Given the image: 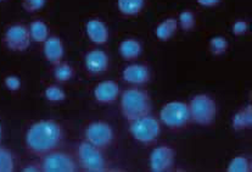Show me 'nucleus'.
Listing matches in <instances>:
<instances>
[{
  "label": "nucleus",
  "mask_w": 252,
  "mask_h": 172,
  "mask_svg": "<svg viewBox=\"0 0 252 172\" xmlns=\"http://www.w3.org/2000/svg\"><path fill=\"white\" fill-rule=\"evenodd\" d=\"M228 48H229V43L222 35H216V37H212L210 39L211 53L215 56L223 55L228 50Z\"/></svg>",
  "instance_id": "a878e982"
},
{
  "label": "nucleus",
  "mask_w": 252,
  "mask_h": 172,
  "mask_svg": "<svg viewBox=\"0 0 252 172\" xmlns=\"http://www.w3.org/2000/svg\"><path fill=\"white\" fill-rule=\"evenodd\" d=\"M86 33L91 42L96 45L106 44L109 40V28L100 19H92L87 22Z\"/></svg>",
  "instance_id": "2eb2a0df"
},
{
  "label": "nucleus",
  "mask_w": 252,
  "mask_h": 172,
  "mask_svg": "<svg viewBox=\"0 0 252 172\" xmlns=\"http://www.w3.org/2000/svg\"><path fill=\"white\" fill-rule=\"evenodd\" d=\"M120 109L127 122L140 119L151 114L153 102L145 89L132 87L122 92L120 98Z\"/></svg>",
  "instance_id": "f03ea898"
},
{
  "label": "nucleus",
  "mask_w": 252,
  "mask_h": 172,
  "mask_svg": "<svg viewBox=\"0 0 252 172\" xmlns=\"http://www.w3.org/2000/svg\"><path fill=\"white\" fill-rule=\"evenodd\" d=\"M231 126L236 132L250 130L252 127V106L251 104L239 109L231 119Z\"/></svg>",
  "instance_id": "dca6fc26"
},
{
  "label": "nucleus",
  "mask_w": 252,
  "mask_h": 172,
  "mask_svg": "<svg viewBox=\"0 0 252 172\" xmlns=\"http://www.w3.org/2000/svg\"><path fill=\"white\" fill-rule=\"evenodd\" d=\"M249 31V22L245 20H236L231 26V32L235 37H241L245 35Z\"/></svg>",
  "instance_id": "c85d7f7f"
},
{
  "label": "nucleus",
  "mask_w": 252,
  "mask_h": 172,
  "mask_svg": "<svg viewBox=\"0 0 252 172\" xmlns=\"http://www.w3.org/2000/svg\"><path fill=\"white\" fill-rule=\"evenodd\" d=\"M128 126L133 139L146 147L155 145L161 136V122L151 114L129 121Z\"/></svg>",
  "instance_id": "20e7f679"
},
{
  "label": "nucleus",
  "mask_w": 252,
  "mask_h": 172,
  "mask_svg": "<svg viewBox=\"0 0 252 172\" xmlns=\"http://www.w3.org/2000/svg\"><path fill=\"white\" fill-rule=\"evenodd\" d=\"M2 45L12 53H23L30 48L31 34L28 26L22 24L11 25L2 35Z\"/></svg>",
  "instance_id": "1a4fd4ad"
},
{
  "label": "nucleus",
  "mask_w": 252,
  "mask_h": 172,
  "mask_svg": "<svg viewBox=\"0 0 252 172\" xmlns=\"http://www.w3.org/2000/svg\"><path fill=\"white\" fill-rule=\"evenodd\" d=\"M176 149L168 144H161L154 148L149 158V165L154 172H166L172 170L176 163Z\"/></svg>",
  "instance_id": "9d476101"
},
{
  "label": "nucleus",
  "mask_w": 252,
  "mask_h": 172,
  "mask_svg": "<svg viewBox=\"0 0 252 172\" xmlns=\"http://www.w3.org/2000/svg\"><path fill=\"white\" fill-rule=\"evenodd\" d=\"M43 54L50 65L55 66L60 64L65 55V48L61 38L58 35H49L48 39L43 43Z\"/></svg>",
  "instance_id": "4468645a"
},
{
  "label": "nucleus",
  "mask_w": 252,
  "mask_h": 172,
  "mask_svg": "<svg viewBox=\"0 0 252 172\" xmlns=\"http://www.w3.org/2000/svg\"><path fill=\"white\" fill-rule=\"evenodd\" d=\"M44 97L50 103H61L66 99V92L59 84H49L44 89Z\"/></svg>",
  "instance_id": "5701e85b"
},
{
  "label": "nucleus",
  "mask_w": 252,
  "mask_h": 172,
  "mask_svg": "<svg viewBox=\"0 0 252 172\" xmlns=\"http://www.w3.org/2000/svg\"><path fill=\"white\" fill-rule=\"evenodd\" d=\"M39 164L42 172H76L79 170L76 156L60 149L39 158Z\"/></svg>",
  "instance_id": "0eeeda50"
},
{
  "label": "nucleus",
  "mask_w": 252,
  "mask_h": 172,
  "mask_svg": "<svg viewBox=\"0 0 252 172\" xmlns=\"http://www.w3.org/2000/svg\"><path fill=\"white\" fill-rule=\"evenodd\" d=\"M161 122L173 132H181L191 125L189 106L184 102H169L162 106L160 111Z\"/></svg>",
  "instance_id": "39448f33"
},
{
  "label": "nucleus",
  "mask_w": 252,
  "mask_h": 172,
  "mask_svg": "<svg viewBox=\"0 0 252 172\" xmlns=\"http://www.w3.org/2000/svg\"><path fill=\"white\" fill-rule=\"evenodd\" d=\"M76 74V70L71 64L66 63V61H61L60 64L54 66L53 76L55 78L56 83H67L71 81Z\"/></svg>",
  "instance_id": "aec40b11"
},
{
  "label": "nucleus",
  "mask_w": 252,
  "mask_h": 172,
  "mask_svg": "<svg viewBox=\"0 0 252 172\" xmlns=\"http://www.w3.org/2000/svg\"><path fill=\"white\" fill-rule=\"evenodd\" d=\"M146 0H117V7L121 15L126 17L138 16L144 10Z\"/></svg>",
  "instance_id": "a211bd4d"
},
{
  "label": "nucleus",
  "mask_w": 252,
  "mask_h": 172,
  "mask_svg": "<svg viewBox=\"0 0 252 172\" xmlns=\"http://www.w3.org/2000/svg\"><path fill=\"white\" fill-rule=\"evenodd\" d=\"M191 122L199 126H212L217 116V103L208 94H196L188 103Z\"/></svg>",
  "instance_id": "423d86ee"
},
{
  "label": "nucleus",
  "mask_w": 252,
  "mask_h": 172,
  "mask_svg": "<svg viewBox=\"0 0 252 172\" xmlns=\"http://www.w3.org/2000/svg\"><path fill=\"white\" fill-rule=\"evenodd\" d=\"M143 47L140 42L134 38H127L122 40L120 44V54L123 60L126 61H134L140 56Z\"/></svg>",
  "instance_id": "f3484780"
},
{
  "label": "nucleus",
  "mask_w": 252,
  "mask_h": 172,
  "mask_svg": "<svg viewBox=\"0 0 252 172\" xmlns=\"http://www.w3.org/2000/svg\"><path fill=\"white\" fill-rule=\"evenodd\" d=\"M178 25H181L182 30L185 31V32H190L196 26V16H195L191 10H184L179 14Z\"/></svg>",
  "instance_id": "393cba45"
},
{
  "label": "nucleus",
  "mask_w": 252,
  "mask_h": 172,
  "mask_svg": "<svg viewBox=\"0 0 252 172\" xmlns=\"http://www.w3.org/2000/svg\"><path fill=\"white\" fill-rule=\"evenodd\" d=\"M84 66L92 74H101L109 70V55L101 49H92L84 56Z\"/></svg>",
  "instance_id": "f8f14e48"
},
{
  "label": "nucleus",
  "mask_w": 252,
  "mask_h": 172,
  "mask_svg": "<svg viewBox=\"0 0 252 172\" xmlns=\"http://www.w3.org/2000/svg\"><path fill=\"white\" fill-rule=\"evenodd\" d=\"M177 30H178V20L168 17V19L163 20L161 24H158L155 30V34L161 42H168L176 34Z\"/></svg>",
  "instance_id": "6ab92c4d"
},
{
  "label": "nucleus",
  "mask_w": 252,
  "mask_h": 172,
  "mask_svg": "<svg viewBox=\"0 0 252 172\" xmlns=\"http://www.w3.org/2000/svg\"><path fill=\"white\" fill-rule=\"evenodd\" d=\"M123 81L132 84L134 87L145 86L151 79V73L148 66L143 64H132L123 69L122 71Z\"/></svg>",
  "instance_id": "ddd939ff"
},
{
  "label": "nucleus",
  "mask_w": 252,
  "mask_h": 172,
  "mask_svg": "<svg viewBox=\"0 0 252 172\" xmlns=\"http://www.w3.org/2000/svg\"><path fill=\"white\" fill-rule=\"evenodd\" d=\"M228 172H252L251 159L245 155H238L230 160L227 166Z\"/></svg>",
  "instance_id": "4be33fe9"
},
{
  "label": "nucleus",
  "mask_w": 252,
  "mask_h": 172,
  "mask_svg": "<svg viewBox=\"0 0 252 172\" xmlns=\"http://www.w3.org/2000/svg\"><path fill=\"white\" fill-rule=\"evenodd\" d=\"M120 84L112 79L99 82L94 88V98L99 104L109 105L120 98Z\"/></svg>",
  "instance_id": "9b49d317"
},
{
  "label": "nucleus",
  "mask_w": 252,
  "mask_h": 172,
  "mask_svg": "<svg viewBox=\"0 0 252 172\" xmlns=\"http://www.w3.org/2000/svg\"><path fill=\"white\" fill-rule=\"evenodd\" d=\"M4 84L7 88V91L12 92V93H14V92L20 91V88H21L22 86L20 77L15 76V74H7V76L4 78Z\"/></svg>",
  "instance_id": "cd10ccee"
},
{
  "label": "nucleus",
  "mask_w": 252,
  "mask_h": 172,
  "mask_svg": "<svg viewBox=\"0 0 252 172\" xmlns=\"http://www.w3.org/2000/svg\"><path fill=\"white\" fill-rule=\"evenodd\" d=\"M22 172H42V169H40L39 161L35 163V161H32V163L26 164L25 166L21 169Z\"/></svg>",
  "instance_id": "c756f323"
},
{
  "label": "nucleus",
  "mask_w": 252,
  "mask_h": 172,
  "mask_svg": "<svg viewBox=\"0 0 252 172\" xmlns=\"http://www.w3.org/2000/svg\"><path fill=\"white\" fill-rule=\"evenodd\" d=\"M197 4L204 7H215L220 4L222 0H196Z\"/></svg>",
  "instance_id": "7c9ffc66"
},
{
  "label": "nucleus",
  "mask_w": 252,
  "mask_h": 172,
  "mask_svg": "<svg viewBox=\"0 0 252 172\" xmlns=\"http://www.w3.org/2000/svg\"><path fill=\"white\" fill-rule=\"evenodd\" d=\"M46 0H22V7L28 14H34L44 7Z\"/></svg>",
  "instance_id": "bb28decb"
},
{
  "label": "nucleus",
  "mask_w": 252,
  "mask_h": 172,
  "mask_svg": "<svg viewBox=\"0 0 252 172\" xmlns=\"http://www.w3.org/2000/svg\"><path fill=\"white\" fill-rule=\"evenodd\" d=\"M84 140L101 150H107L115 142L114 128L105 121H93L84 130Z\"/></svg>",
  "instance_id": "6e6552de"
},
{
  "label": "nucleus",
  "mask_w": 252,
  "mask_h": 172,
  "mask_svg": "<svg viewBox=\"0 0 252 172\" xmlns=\"http://www.w3.org/2000/svg\"><path fill=\"white\" fill-rule=\"evenodd\" d=\"M1 1H5V0H0V2H1Z\"/></svg>",
  "instance_id": "473e14b6"
},
{
  "label": "nucleus",
  "mask_w": 252,
  "mask_h": 172,
  "mask_svg": "<svg viewBox=\"0 0 252 172\" xmlns=\"http://www.w3.org/2000/svg\"><path fill=\"white\" fill-rule=\"evenodd\" d=\"M15 170V158L7 148L0 145V172H12Z\"/></svg>",
  "instance_id": "b1692460"
},
{
  "label": "nucleus",
  "mask_w": 252,
  "mask_h": 172,
  "mask_svg": "<svg viewBox=\"0 0 252 172\" xmlns=\"http://www.w3.org/2000/svg\"><path fill=\"white\" fill-rule=\"evenodd\" d=\"M65 140V130L55 120H40L34 122L25 137V148L28 154L42 158L50 151L63 147Z\"/></svg>",
  "instance_id": "f257e3e1"
},
{
  "label": "nucleus",
  "mask_w": 252,
  "mask_h": 172,
  "mask_svg": "<svg viewBox=\"0 0 252 172\" xmlns=\"http://www.w3.org/2000/svg\"><path fill=\"white\" fill-rule=\"evenodd\" d=\"M76 159L79 170L86 172H105L109 171V161L104 150L94 147L87 140H82L76 150Z\"/></svg>",
  "instance_id": "7ed1b4c3"
},
{
  "label": "nucleus",
  "mask_w": 252,
  "mask_h": 172,
  "mask_svg": "<svg viewBox=\"0 0 252 172\" xmlns=\"http://www.w3.org/2000/svg\"><path fill=\"white\" fill-rule=\"evenodd\" d=\"M28 30H30L31 39L33 42L43 44L49 38V28L42 20H34V21L31 22V25L28 26Z\"/></svg>",
  "instance_id": "412c9836"
},
{
  "label": "nucleus",
  "mask_w": 252,
  "mask_h": 172,
  "mask_svg": "<svg viewBox=\"0 0 252 172\" xmlns=\"http://www.w3.org/2000/svg\"><path fill=\"white\" fill-rule=\"evenodd\" d=\"M1 139H2V127L1 125H0V142H1Z\"/></svg>",
  "instance_id": "2f4dec72"
}]
</instances>
